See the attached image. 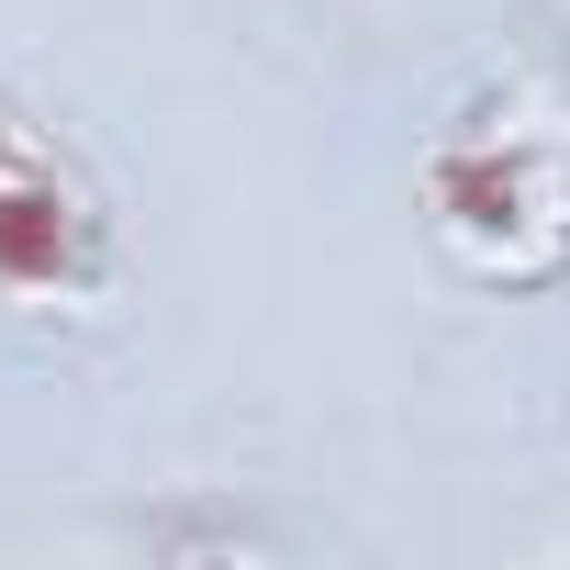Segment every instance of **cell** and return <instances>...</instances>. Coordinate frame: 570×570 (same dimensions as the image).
I'll return each instance as SVG.
<instances>
[{"label": "cell", "instance_id": "obj_1", "mask_svg": "<svg viewBox=\"0 0 570 570\" xmlns=\"http://www.w3.org/2000/svg\"><path fill=\"white\" fill-rule=\"evenodd\" d=\"M425 202L448 224L459 257H481L492 279H548L570 268V146L537 124H481L448 135L425 168Z\"/></svg>", "mask_w": 570, "mask_h": 570}, {"label": "cell", "instance_id": "obj_2", "mask_svg": "<svg viewBox=\"0 0 570 570\" xmlns=\"http://www.w3.org/2000/svg\"><path fill=\"white\" fill-rule=\"evenodd\" d=\"M112 292V213L57 135L0 112V314H90Z\"/></svg>", "mask_w": 570, "mask_h": 570}]
</instances>
